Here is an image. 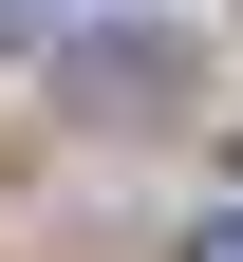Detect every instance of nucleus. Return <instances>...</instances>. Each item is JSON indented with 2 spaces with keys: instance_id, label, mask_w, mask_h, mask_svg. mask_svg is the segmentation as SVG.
I'll return each mask as SVG.
<instances>
[{
  "instance_id": "obj_1",
  "label": "nucleus",
  "mask_w": 243,
  "mask_h": 262,
  "mask_svg": "<svg viewBox=\"0 0 243 262\" xmlns=\"http://www.w3.org/2000/svg\"><path fill=\"white\" fill-rule=\"evenodd\" d=\"M225 262H243V225H225Z\"/></svg>"
}]
</instances>
